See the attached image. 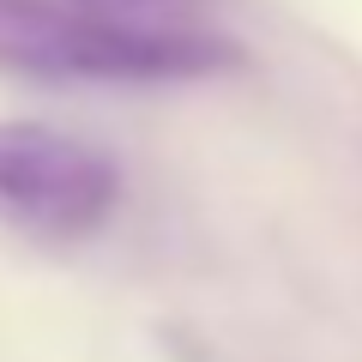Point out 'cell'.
Segmentation results:
<instances>
[{
  "instance_id": "cell-3",
  "label": "cell",
  "mask_w": 362,
  "mask_h": 362,
  "mask_svg": "<svg viewBox=\"0 0 362 362\" xmlns=\"http://www.w3.org/2000/svg\"><path fill=\"white\" fill-rule=\"evenodd\" d=\"M85 6H109V0H85Z\"/></svg>"
},
{
  "instance_id": "cell-2",
  "label": "cell",
  "mask_w": 362,
  "mask_h": 362,
  "mask_svg": "<svg viewBox=\"0 0 362 362\" xmlns=\"http://www.w3.org/2000/svg\"><path fill=\"white\" fill-rule=\"evenodd\" d=\"M121 206V163L42 121H0V223L30 242H85Z\"/></svg>"
},
{
  "instance_id": "cell-1",
  "label": "cell",
  "mask_w": 362,
  "mask_h": 362,
  "mask_svg": "<svg viewBox=\"0 0 362 362\" xmlns=\"http://www.w3.org/2000/svg\"><path fill=\"white\" fill-rule=\"evenodd\" d=\"M242 61L235 42L199 25H163L145 13L85 0H0V73L85 78V85H169Z\"/></svg>"
}]
</instances>
